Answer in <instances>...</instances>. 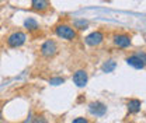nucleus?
Instances as JSON below:
<instances>
[{
	"instance_id": "nucleus-1",
	"label": "nucleus",
	"mask_w": 146,
	"mask_h": 123,
	"mask_svg": "<svg viewBox=\"0 0 146 123\" xmlns=\"http://www.w3.org/2000/svg\"><path fill=\"white\" fill-rule=\"evenodd\" d=\"M54 34L58 38L63 39V41H68V42H74L77 41L79 38V32L72 27V24L69 22H58L56 25H54Z\"/></svg>"
},
{
	"instance_id": "nucleus-2",
	"label": "nucleus",
	"mask_w": 146,
	"mask_h": 123,
	"mask_svg": "<svg viewBox=\"0 0 146 123\" xmlns=\"http://www.w3.org/2000/svg\"><path fill=\"white\" fill-rule=\"evenodd\" d=\"M125 62L129 66H132L133 69L142 70V69L146 67V52L145 51H135L129 56H127Z\"/></svg>"
},
{
	"instance_id": "nucleus-3",
	"label": "nucleus",
	"mask_w": 146,
	"mask_h": 123,
	"mask_svg": "<svg viewBox=\"0 0 146 123\" xmlns=\"http://www.w3.org/2000/svg\"><path fill=\"white\" fill-rule=\"evenodd\" d=\"M58 52H59V45L55 39H46L39 46V53L45 59H52L58 55Z\"/></svg>"
},
{
	"instance_id": "nucleus-4",
	"label": "nucleus",
	"mask_w": 146,
	"mask_h": 123,
	"mask_svg": "<svg viewBox=\"0 0 146 123\" xmlns=\"http://www.w3.org/2000/svg\"><path fill=\"white\" fill-rule=\"evenodd\" d=\"M27 39H28V36L24 31H13L6 38V45L11 49H17V48H21L27 42Z\"/></svg>"
},
{
	"instance_id": "nucleus-5",
	"label": "nucleus",
	"mask_w": 146,
	"mask_h": 123,
	"mask_svg": "<svg viewBox=\"0 0 146 123\" xmlns=\"http://www.w3.org/2000/svg\"><path fill=\"white\" fill-rule=\"evenodd\" d=\"M111 39H112L114 46L119 49H128L132 45V35L128 32H115Z\"/></svg>"
},
{
	"instance_id": "nucleus-6",
	"label": "nucleus",
	"mask_w": 146,
	"mask_h": 123,
	"mask_svg": "<svg viewBox=\"0 0 146 123\" xmlns=\"http://www.w3.org/2000/svg\"><path fill=\"white\" fill-rule=\"evenodd\" d=\"M104 39H106V34L103 31L97 30V31L90 32L89 35L84 38V43L87 46H91V48H97V46H100L104 42Z\"/></svg>"
},
{
	"instance_id": "nucleus-7",
	"label": "nucleus",
	"mask_w": 146,
	"mask_h": 123,
	"mask_svg": "<svg viewBox=\"0 0 146 123\" xmlns=\"http://www.w3.org/2000/svg\"><path fill=\"white\" fill-rule=\"evenodd\" d=\"M72 80L76 87H79V88L86 87V84L89 81V73L84 70V69H79V70H76L73 73Z\"/></svg>"
},
{
	"instance_id": "nucleus-8",
	"label": "nucleus",
	"mask_w": 146,
	"mask_h": 123,
	"mask_svg": "<svg viewBox=\"0 0 146 123\" xmlns=\"http://www.w3.org/2000/svg\"><path fill=\"white\" fill-rule=\"evenodd\" d=\"M89 112L93 116H104L107 112V106L100 101H93L89 104Z\"/></svg>"
},
{
	"instance_id": "nucleus-9",
	"label": "nucleus",
	"mask_w": 146,
	"mask_h": 123,
	"mask_svg": "<svg viewBox=\"0 0 146 123\" xmlns=\"http://www.w3.org/2000/svg\"><path fill=\"white\" fill-rule=\"evenodd\" d=\"M49 0H31V10L39 14H45L49 10Z\"/></svg>"
},
{
	"instance_id": "nucleus-10",
	"label": "nucleus",
	"mask_w": 146,
	"mask_h": 123,
	"mask_svg": "<svg viewBox=\"0 0 146 123\" xmlns=\"http://www.w3.org/2000/svg\"><path fill=\"white\" fill-rule=\"evenodd\" d=\"M24 28H25L30 34H33V32H36V31L41 30V25H39V22H38L34 17H27L24 20Z\"/></svg>"
},
{
	"instance_id": "nucleus-11",
	"label": "nucleus",
	"mask_w": 146,
	"mask_h": 123,
	"mask_svg": "<svg viewBox=\"0 0 146 123\" xmlns=\"http://www.w3.org/2000/svg\"><path fill=\"white\" fill-rule=\"evenodd\" d=\"M141 106H142V102L136 98L133 99H129L127 102V108H128V112L129 113H138L141 111Z\"/></svg>"
},
{
	"instance_id": "nucleus-12",
	"label": "nucleus",
	"mask_w": 146,
	"mask_h": 123,
	"mask_svg": "<svg viewBox=\"0 0 146 123\" xmlns=\"http://www.w3.org/2000/svg\"><path fill=\"white\" fill-rule=\"evenodd\" d=\"M72 27L76 31H83V30H86L89 27V21L84 20V18H76V20H73Z\"/></svg>"
},
{
	"instance_id": "nucleus-13",
	"label": "nucleus",
	"mask_w": 146,
	"mask_h": 123,
	"mask_svg": "<svg viewBox=\"0 0 146 123\" xmlns=\"http://www.w3.org/2000/svg\"><path fill=\"white\" fill-rule=\"evenodd\" d=\"M115 67H117V62H114V60H107V62L103 63L101 70L104 71V73H111V71L115 70Z\"/></svg>"
},
{
	"instance_id": "nucleus-14",
	"label": "nucleus",
	"mask_w": 146,
	"mask_h": 123,
	"mask_svg": "<svg viewBox=\"0 0 146 123\" xmlns=\"http://www.w3.org/2000/svg\"><path fill=\"white\" fill-rule=\"evenodd\" d=\"M31 123H48V119L44 116V115H35V116H33V120Z\"/></svg>"
},
{
	"instance_id": "nucleus-15",
	"label": "nucleus",
	"mask_w": 146,
	"mask_h": 123,
	"mask_svg": "<svg viewBox=\"0 0 146 123\" xmlns=\"http://www.w3.org/2000/svg\"><path fill=\"white\" fill-rule=\"evenodd\" d=\"M65 83V78L63 77H55V78H51L49 80V84L51 86H60Z\"/></svg>"
},
{
	"instance_id": "nucleus-16",
	"label": "nucleus",
	"mask_w": 146,
	"mask_h": 123,
	"mask_svg": "<svg viewBox=\"0 0 146 123\" xmlns=\"http://www.w3.org/2000/svg\"><path fill=\"white\" fill-rule=\"evenodd\" d=\"M72 123H90V120L87 118H83V116H77L72 120Z\"/></svg>"
},
{
	"instance_id": "nucleus-17",
	"label": "nucleus",
	"mask_w": 146,
	"mask_h": 123,
	"mask_svg": "<svg viewBox=\"0 0 146 123\" xmlns=\"http://www.w3.org/2000/svg\"><path fill=\"white\" fill-rule=\"evenodd\" d=\"M0 119H1V111H0Z\"/></svg>"
},
{
	"instance_id": "nucleus-18",
	"label": "nucleus",
	"mask_w": 146,
	"mask_h": 123,
	"mask_svg": "<svg viewBox=\"0 0 146 123\" xmlns=\"http://www.w3.org/2000/svg\"><path fill=\"white\" fill-rule=\"evenodd\" d=\"M145 43H146V38H145Z\"/></svg>"
},
{
	"instance_id": "nucleus-19",
	"label": "nucleus",
	"mask_w": 146,
	"mask_h": 123,
	"mask_svg": "<svg viewBox=\"0 0 146 123\" xmlns=\"http://www.w3.org/2000/svg\"><path fill=\"white\" fill-rule=\"evenodd\" d=\"M0 123H1V122H0Z\"/></svg>"
}]
</instances>
